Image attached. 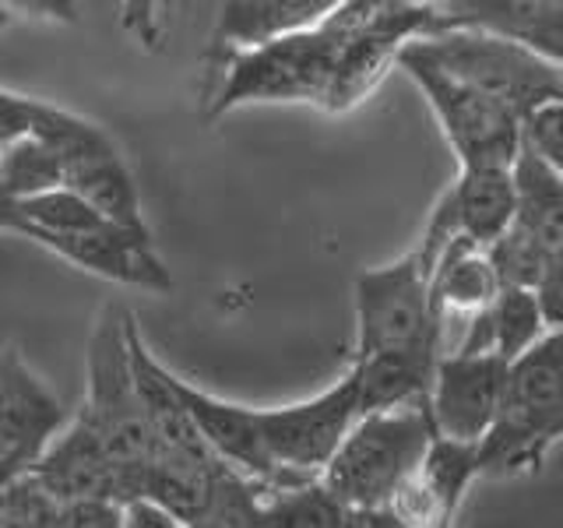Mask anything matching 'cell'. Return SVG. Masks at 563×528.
<instances>
[{
    "label": "cell",
    "instance_id": "obj_1",
    "mask_svg": "<svg viewBox=\"0 0 563 528\" xmlns=\"http://www.w3.org/2000/svg\"><path fill=\"white\" fill-rule=\"evenodd\" d=\"M433 0H342L317 22L233 50L205 120L243 106L303 102L324 113H349L395 70L398 50L430 32Z\"/></svg>",
    "mask_w": 563,
    "mask_h": 528
},
{
    "label": "cell",
    "instance_id": "obj_2",
    "mask_svg": "<svg viewBox=\"0 0 563 528\" xmlns=\"http://www.w3.org/2000/svg\"><path fill=\"white\" fill-rule=\"evenodd\" d=\"M563 437V328H550L507 363L489 430L479 437V475L518 480L542 472Z\"/></svg>",
    "mask_w": 563,
    "mask_h": 528
},
{
    "label": "cell",
    "instance_id": "obj_3",
    "mask_svg": "<svg viewBox=\"0 0 563 528\" xmlns=\"http://www.w3.org/2000/svg\"><path fill=\"white\" fill-rule=\"evenodd\" d=\"M430 437L427 398L360 413L321 469V483L345 510H391L387 504L416 472Z\"/></svg>",
    "mask_w": 563,
    "mask_h": 528
},
{
    "label": "cell",
    "instance_id": "obj_4",
    "mask_svg": "<svg viewBox=\"0 0 563 528\" xmlns=\"http://www.w3.org/2000/svg\"><path fill=\"white\" fill-rule=\"evenodd\" d=\"M88 392L78 409V422L92 433L102 451L120 469L141 472L155 451V437L134 392L131 356H128V310L102 307L85 349Z\"/></svg>",
    "mask_w": 563,
    "mask_h": 528
},
{
    "label": "cell",
    "instance_id": "obj_5",
    "mask_svg": "<svg viewBox=\"0 0 563 528\" xmlns=\"http://www.w3.org/2000/svg\"><path fill=\"white\" fill-rule=\"evenodd\" d=\"M412 46L454 81L504 102L518 120L539 102L563 99V61H550L500 35L448 29L416 35Z\"/></svg>",
    "mask_w": 563,
    "mask_h": 528
},
{
    "label": "cell",
    "instance_id": "obj_6",
    "mask_svg": "<svg viewBox=\"0 0 563 528\" xmlns=\"http://www.w3.org/2000/svg\"><path fill=\"white\" fill-rule=\"evenodd\" d=\"M395 67L409 75L412 85L430 102V110L444 131L448 148L457 166H510L521 148L518 141V113L504 102L489 99L475 88L454 81L440 67H433L422 53H416L412 40L398 50Z\"/></svg>",
    "mask_w": 563,
    "mask_h": 528
},
{
    "label": "cell",
    "instance_id": "obj_7",
    "mask_svg": "<svg viewBox=\"0 0 563 528\" xmlns=\"http://www.w3.org/2000/svg\"><path fill=\"white\" fill-rule=\"evenodd\" d=\"M352 299H356L352 360L405 345H440L444 352V331L430 299V272L422 268L416 246L391 264L360 272Z\"/></svg>",
    "mask_w": 563,
    "mask_h": 528
},
{
    "label": "cell",
    "instance_id": "obj_8",
    "mask_svg": "<svg viewBox=\"0 0 563 528\" xmlns=\"http://www.w3.org/2000/svg\"><path fill=\"white\" fill-rule=\"evenodd\" d=\"M32 134H43L60 152V187L81 194L88 205L117 226L148 229L134 176L123 163L117 141L99 123L46 102Z\"/></svg>",
    "mask_w": 563,
    "mask_h": 528
},
{
    "label": "cell",
    "instance_id": "obj_9",
    "mask_svg": "<svg viewBox=\"0 0 563 528\" xmlns=\"http://www.w3.org/2000/svg\"><path fill=\"white\" fill-rule=\"evenodd\" d=\"M356 416V381L349 370L307 402L254 409L264 448L286 475H321Z\"/></svg>",
    "mask_w": 563,
    "mask_h": 528
},
{
    "label": "cell",
    "instance_id": "obj_10",
    "mask_svg": "<svg viewBox=\"0 0 563 528\" xmlns=\"http://www.w3.org/2000/svg\"><path fill=\"white\" fill-rule=\"evenodd\" d=\"M507 360L497 352H457L444 349L437 356L427 409L433 430L457 440H479L504 392Z\"/></svg>",
    "mask_w": 563,
    "mask_h": 528
},
{
    "label": "cell",
    "instance_id": "obj_11",
    "mask_svg": "<svg viewBox=\"0 0 563 528\" xmlns=\"http://www.w3.org/2000/svg\"><path fill=\"white\" fill-rule=\"evenodd\" d=\"M475 480H483L479 440H457L433 430L416 472L387 507L398 525H451Z\"/></svg>",
    "mask_w": 563,
    "mask_h": 528
},
{
    "label": "cell",
    "instance_id": "obj_12",
    "mask_svg": "<svg viewBox=\"0 0 563 528\" xmlns=\"http://www.w3.org/2000/svg\"><path fill=\"white\" fill-rule=\"evenodd\" d=\"M25 469L60 501L113 497L123 504L141 493V472L120 469L78 419H64V427L46 440Z\"/></svg>",
    "mask_w": 563,
    "mask_h": 528
},
{
    "label": "cell",
    "instance_id": "obj_13",
    "mask_svg": "<svg viewBox=\"0 0 563 528\" xmlns=\"http://www.w3.org/2000/svg\"><path fill=\"white\" fill-rule=\"evenodd\" d=\"M64 419L60 402L25 366L18 349H0V475L22 472Z\"/></svg>",
    "mask_w": 563,
    "mask_h": 528
},
{
    "label": "cell",
    "instance_id": "obj_14",
    "mask_svg": "<svg viewBox=\"0 0 563 528\" xmlns=\"http://www.w3.org/2000/svg\"><path fill=\"white\" fill-rule=\"evenodd\" d=\"M448 29L500 35L563 61V0H433L430 32Z\"/></svg>",
    "mask_w": 563,
    "mask_h": 528
},
{
    "label": "cell",
    "instance_id": "obj_15",
    "mask_svg": "<svg viewBox=\"0 0 563 528\" xmlns=\"http://www.w3.org/2000/svg\"><path fill=\"white\" fill-rule=\"evenodd\" d=\"M173 387H176V395H180L190 422L198 427L201 440L222 458V462H229L243 475H251V480H261V483L310 480V475H286L272 462V454L264 448L261 430H257L254 405L225 402L219 395L205 392V387L184 381L180 374H173Z\"/></svg>",
    "mask_w": 563,
    "mask_h": 528
},
{
    "label": "cell",
    "instance_id": "obj_16",
    "mask_svg": "<svg viewBox=\"0 0 563 528\" xmlns=\"http://www.w3.org/2000/svg\"><path fill=\"white\" fill-rule=\"evenodd\" d=\"M437 356L440 345H405V349H380L369 352V356L349 360V374L356 381L360 413L422 402L430 392Z\"/></svg>",
    "mask_w": 563,
    "mask_h": 528
},
{
    "label": "cell",
    "instance_id": "obj_17",
    "mask_svg": "<svg viewBox=\"0 0 563 528\" xmlns=\"http://www.w3.org/2000/svg\"><path fill=\"white\" fill-rule=\"evenodd\" d=\"M339 4L342 0H219V18L211 29V57L222 61L233 50L296 32Z\"/></svg>",
    "mask_w": 563,
    "mask_h": 528
},
{
    "label": "cell",
    "instance_id": "obj_18",
    "mask_svg": "<svg viewBox=\"0 0 563 528\" xmlns=\"http://www.w3.org/2000/svg\"><path fill=\"white\" fill-rule=\"evenodd\" d=\"M510 180H515V222L539 243L545 257L563 261V169L536 152L518 148Z\"/></svg>",
    "mask_w": 563,
    "mask_h": 528
},
{
    "label": "cell",
    "instance_id": "obj_19",
    "mask_svg": "<svg viewBox=\"0 0 563 528\" xmlns=\"http://www.w3.org/2000/svg\"><path fill=\"white\" fill-rule=\"evenodd\" d=\"M454 222L472 246L497 240L515 219V180L510 166H457V180L448 187Z\"/></svg>",
    "mask_w": 563,
    "mask_h": 528
},
{
    "label": "cell",
    "instance_id": "obj_20",
    "mask_svg": "<svg viewBox=\"0 0 563 528\" xmlns=\"http://www.w3.org/2000/svg\"><path fill=\"white\" fill-rule=\"evenodd\" d=\"M486 328H489V342L493 352L504 356L507 363L521 356V352L542 339L545 331L556 328L545 321V314L539 307V299L532 289L521 286H500L497 296L486 304Z\"/></svg>",
    "mask_w": 563,
    "mask_h": 528
},
{
    "label": "cell",
    "instance_id": "obj_21",
    "mask_svg": "<svg viewBox=\"0 0 563 528\" xmlns=\"http://www.w3.org/2000/svg\"><path fill=\"white\" fill-rule=\"evenodd\" d=\"M0 187L8 198L60 187V152L43 134H22L0 152Z\"/></svg>",
    "mask_w": 563,
    "mask_h": 528
},
{
    "label": "cell",
    "instance_id": "obj_22",
    "mask_svg": "<svg viewBox=\"0 0 563 528\" xmlns=\"http://www.w3.org/2000/svg\"><path fill=\"white\" fill-rule=\"evenodd\" d=\"M60 497L35 480L29 469L14 472L0 486V528H57Z\"/></svg>",
    "mask_w": 563,
    "mask_h": 528
},
{
    "label": "cell",
    "instance_id": "obj_23",
    "mask_svg": "<svg viewBox=\"0 0 563 528\" xmlns=\"http://www.w3.org/2000/svg\"><path fill=\"white\" fill-rule=\"evenodd\" d=\"M518 141H521V148L536 152L545 163L563 169V99L532 106V110L518 120Z\"/></svg>",
    "mask_w": 563,
    "mask_h": 528
},
{
    "label": "cell",
    "instance_id": "obj_24",
    "mask_svg": "<svg viewBox=\"0 0 563 528\" xmlns=\"http://www.w3.org/2000/svg\"><path fill=\"white\" fill-rule=\"evenodd\" d=\"M123 504L113 497H70L60 501L57 528H120Z\"/></svg>",
    "mask_w": 563,
    "mask_h": 528
},
{
    "label": "cell",
    "instance_id": "obj_25",
    "mask_svg": "<svg viewBox=\"0 0 563 528\" xmlns=\"http://www.w3.org/2000/svg\"><path fill=\"white\" fill-rule=\"evenodd\" d=\"M46 110L43 99L32 96H18L11 88L0 85V152H4L11 141H18L22 134H32V128L40 123Z\"/></svg>",
    "mask_w": 563,
    "mask_h": 528
},
{
    "label": "cell",
    "instance_id": "obj_26",
    "mask_svg": "<svg viewBox=\"0 0 563 528\" xmlns=\"http://www.w3.org/2000/svg\"><path fill=\"white\" fill-rule=\"evenodd\" d=\"M123 525L128 528H180V521H176L158 501L145 497V493L123 501Z\"/></svg>",
    "mask_w": 563,
    "mask_h": 528
},
{
    "label": "cell",
    "instance_id": "obj_27",
    "mask_svg": "<svg viewBox=\"0 0 563 528\" xmlns=\"http://www.w3.org/2000/svg\"><path fill=\"white\" fill-rule=\"evenodd\" d=\"M117 14H120V25L128 35H134V40L145 46V50H158V43H163V32H158L148 14H145V0H117Z\"/></svg>",
    "mask_w": 563,
    "mask_h": 528
},
{
    "label": "cell",
    "instance_id": "obj_28",
    "mask_svg": "<svg viewBox=\"0 0 563 528\" xmlns=\"http://www.w3.org/2000/svg\"><path fill=\"white\" fill-rule=\"evenodd\" d=\"M0 8H8L11 14L46 18V22H78L75 0H0Z\"/></svg>",
    "mask_w": 563,
    "mask_h": 528
},
{
    "label": "cell",
    "instance_id": "obj_29",
    "mask_svg": "<svg viewBox=\"0 0 563 528\" xmlns=\"http://www.w3.org/2000/svg\"><path fill=\"white\" fill-rule=\"evenodd\" d=\"M158 11H163V0H145V14H148V22L163 32V18H158Z\"/></svg>",
    "mask_w": 563,
    "mask_h": 528
},
{
    "label": "cell",
    "instance_id": "obj_30",
    "mask_svg": "<svg viewBox=\"0 0 563 528\" xmlns=\"http://www.w3.org/2000/svg\"><path fill=\"white\" fill-rule=\"evenodd\" d=\"M11 18H14V14H11L8 8H0V32H4V29L11 25Z\"/></svg>",
    "mask_w": 563,
    "mask_h": 528
},
{
    "label": "cell",
    "instance_id": "obj_31",
    "mask_svg": "<svg viewBox=\"0 0 563 528\" xmlns=\"http://www.w3.org/2000/svg\"><path fill=\"white\" fill-rule=\"evenodd\" d=\"M4 480H8V475H0V486H4Z\"/></svg>",
    "mask_w": 563,
    "mask_h": 528
}]
</instances>
